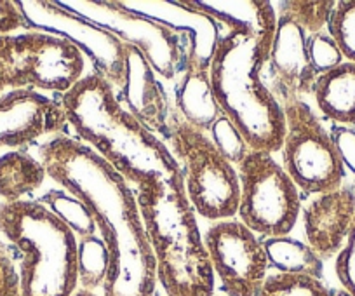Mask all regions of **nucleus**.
<instances>
[{"label": "nucleus", "mask_w": 355, "mask_h": 296, "mask_svg": "<svg viewBox=\"0 0 355 296\" xmlns=\"http://www.w3.org/2000/svg\"><path fill=\"white\" fill-rule=\"evenodd\" d=\"M68 128L136 189L182 175L169 146L129 114L115 89L96 73L82 77L61 94Z\"/></svg>", "instance_id": "nucleus-2"}, {"label": "nucleus", "mask_w": 355, "mask_h": 296, "mask_svg": "<svg viewBox=\"0 0 355 296\" xmlns=\"http://www.w3.org/2000/svg\"><path fill=\"white\" fill-rule=\"evenodd\" d=\"M174 98H176V114L187 124L206 134L221 115L211 87L209 68L187 63L185 71L174 89Z\"/></svg>", "instance_id": "nucleus-19"}, {"label": "nucleus", "mask_w": 355, "mask_h": 296, "mask_svg": "<svg viewBox=\"0 0 355 296\" xmlns=\"http://www.w3.org/2000/svg\"><path fill=\"white\" fill-rule=\"evenodd\" d=\"M39 161L53 182L85 204L96 223L110 260L103 296L155 295V258L131 185L68 134L40 145Z\"/></svg>", "instance_id": "nucleus-1"}, {"label": "nucleus", "mask_w": 355, "mask_h": 296, "mask_svg": "<svg viewBox=\"0 0 355 296\" xmlns=\"http://www.w3.org/2000/svg\"><path fill=\"white\" fill-rule=\"evenodd\" d=\"M37 202L42 204L44 207L56 214L64 225L77 236V239L96 236L98 229L93 216L73 193L67 192L64 189H51L44 195L37 199Z\"/></svg>", "instance_id": "nucleus-23"}, {"label": "nucleus", "mask_w": 355, "mask_h": 296, "mask_svg": "<svg viewBox=\"0 0 355 296\" xmlns=\"http://www.w3.org/2000/svg\"><path fill=\"white\" fill-rule=\"evenodd\" d=\"M0 296H23L16 251L0 239Z\"/></svg>", "instance_id": "nucleus-30"}, {"label": "nucleus", "mask_w": 355, "mask_h": 296, "mask_svg": "<svg viewBox=\"0 0 355 296\" xmlns=\"http://www.w3.org/2000/svg\"><path fill=\"white\" fill-rule=\"evenodd\" d=\"M312 94L319 110L329 121L355 125V63L345 61L317 76Z\"/></svg>", "instance_id": "nucleus-20"}, {"label": "nucleus", "mask_w": 355, "mask_h": 296, "mask_svg": "<svg viewBox=\"0 0 355 296\" xmlns=\"http://www.w3.org/2000/svg\"><path fill=\"white\" fill-rule=\"evenodd\" d=\"M136 202L166 295L213 296V265L183 175L138 186Z\"/></svg>", "instance_id": "nucleus-3"}, {"label": "nucleus", "mask_w": 355, "mask_h": 296, "mask_svg": "<svg viewBox=\"0 0 355 296\" xmlns=\"http://www.w3.org/2000/svg\"><path fill=\"white\" fill-rule=\"evenodd\" d=\"M122 8L153 19L189 40V63L209 68L221 39L220 23L187 0H122Z\"/></svg>", "instance_id": "nucleus-15"}, {"label": "nucleus", "mask_w": 355, "mask_h": 296, "mask_svg": "<svg viewBox=\"0 0 355 296\" xmlns=\"http://www.w3.org/2000/svg\"><path fill=\"white\" fill-rule=\"evenodd\" d=\"M309 54L313 70L317 71V76L326 73V71L333 70L338 64L343 63V54H341L340 47L336 46L333 37L326 32H319L310 35Z\"/></svg>", "instance_id": "nucleus-29"}, {"label": "nucleus", "mask_w": 355, "mask_h": 296, "mask_svg": "<svg viewBox=\"0 0 355 296\" xmlns=\"http://www.w3.org/2000/svg\"><path fill=\"white\" fill-rule=\"evenodd\" d=\"M327 30L340 47L343 58L355 63V0L336 2L327 23Z\"/></svg>", "instance_id": "nucleus-26"}, {"label": "nucleus", "mask_w": 355, "mask_h": 296, "mask_svg": "<svg viewBox=\"0 0 355 296\" xmlns=\"http://www.w3.org/2000/svg\"><path fill=\"white\" fill-rule=\"evenodd\" d=\"M47 171L28 152L11 150L0 155V200L19 202L44 185Z\"/></svg>", "instance_id": "nucleus-21"}, {"label": "nucleus", "mask_w": 355, "mask_h": 296, "mask_svg": "<svg viewBox=\"0 0 355 296\" xmlns=\"http://www.w3.org/2000/svg\"><path fill=\"white\" fill-rule=\"evenodd\" d=\"M286 119L282 168L300 190L324 193L343 186L345 166L333 134L303 100L282 105Z\"/></svg>", "instance_id": "nucleus-10"}, {"label": "nucleus", "mask_w": 355, "mask_h": 296, "mask_svg": "<svg viewBox=\"0 0 355 296\" xmlns=\"http://www.w3.org/2000/svg\"><path fill=\"white\" fill-rule=\"evenodd\" d=\"M16 4L25 18L26 28L64 39L87 58L96 76L107 80L115 91L122 86L125 46L117 37L64 9L60 2L25 0Z\"/></svg>", "instance_id": "nucleus-11"}, {"label": "nucleus", "mask_w": 355, "mask_h": 296, "mask_svg": "<svg viewBox=\"0 0 355 296\" xmlns=\"http://www.w3.org/2000/svg\"><path fill=\"white\" fill-rule=\"evenodd\" d=\"M19 28H26V23L18 4L12 0H0V33H16Z\"/></svg>", "instance_id": "nucleus-33"}, {"label": "nucleus", "mask_w": 355, "mask_h": 296, "mask_svg": "<svg viewBox=\"0 0 355 296\" xmlns=\"http://www.w3.org/2000/svg\"><path fill=\"white\" fill-rule=\"evenodd\" d=\"M204 244L227 296H258L270 265L263 241L252 230L235 218L214 221Z\"/></svg>", "instance_id": "nucleus-12"}, {"label": "nucleus", "mask_w": 355, "mask_h": 296, "mask_svg": "<svg viewBox=\"0 0 355 296\" xmlns=\"http://www.w3.org/2000/svg\"><path fill=\"white\" fill-rule=\"evenodd\" d=\"M60 6L107 30L122 44L136 47L160 79L173 80L185 71L189 40L182 33L135 15L114 0H64Z\"/></svg>", "instance_id": "nucleus-9"}, {"label": "nucleus", "mask_w": 355, "mask_h": 296, "mask_svg": "<svg viewBox=\"0 0 355 296\" xmlns=\"http://www.w3.org/2000/svg\"><path fill=\"white\" fill-rule=\"evenodd\" d=\"M268 265L281 274H302L320 279L324 272L322 260L306 243L289 236L268 237L263 241Z\"/></svg>", "instance_id": "nucleus-22"}, {"label": "nucleus", "mask_w": 355, "mask_h": 296, "mask_svg": "<svg viewBox=\"0 0 355 296\" xmlns=\"http://www.w3.org/2000/svg\"><path fill=\"white\" fill-rule=\"evenodd\" d=\"M354 220L355 192L350 186L317 193L303 207L306 244L320 260L336 256L347 241Z\"/></svg>", "instance_id": "nucleus-17"}, {"label": "nucleus", "mask_w": 355, "mask_h": 296, "mask_svg": "<svg viewBox=\"0 0 355 296\" xmlns=\"http://www.w3.org/2000/svg\"><path fill=\"white\" fill-rule=\"evenodd\" d=\"M258 296H334L320 279L302 274H270Z\"/></svg>", "instance_id": "nucleus-25"}, {"label": "nucleus", "mask_w": 355, "mask_h": 296, "mask_svg": "<svg viewBox=\"0 0 355 296\" xmlns=\"http://www.w3.org/2000/svg\"><path fill=\"white\" fill-rule=\"evenodd\" d=\"M193 8L228 30H244L272 47L277 30V11L265 0H192Z\"/></svg>", "instance_id": "nucleus-18"}, {"label": "nucleus", "mask_w": 355, "mask_h": 296, "mask_svg": "<svg viewBox=\"0 0 355 296\" xmlns=\"http://www.w3.org/2000/svg\"><path fill=\"white\" fill-rule=\"evenodd\" d=\"M85 58L51 33H0V94L15 89L64 94L84 77Z\"/></svg>", "instance_id": "nucleus-7"}, {"label": "nucleus", "mask_w": 355, "mask_h": 296, "mask_svg": "<svg viewBox=\"0 0 355 296\" xmlns=\"http://www.w3.org/2000/svg\"><path fill=\"white\" fill-rule=\"evenodd\" d=\"M68 128L61 101L32 89L0 94V148H19L42 136L64 134Z\"/></svg>", "instance_id": "nucleus-13"}, {"label": "nucleus", "mask_w": 355, "mask_h": 296, "mask_svg": "<svg viewBox=\"0 0 355 296\" xmlns=\"http://www.w3.org/2000/svg\"><path fill=\"white\" fill-rule=\"evenodd\" d=\"M211 139H213L214 145L218 146V150L225 155L230 164L239 166L248 154L251 152V148L248 146L245 139L242 138V134L239 132V129L225 117L223 114L218 117V121L214 122L213 128L209 131Z\"/></svg>", "instance_id": "nucleus-28"}, {"label": "nucleus", "mask_w": 355, "mask_h": 296, "mask_svg": "<svg viewBox=\"0 0 355 296\" xmlns=\"http://www.w3.org/2000/svg\"><path fill=\"white\" fill-rule=\"evenodd\" d=\"M108 250L100 236L77 239V272L80 289L103 288L108 274Z\"/></svg>", "instance_id": "nucleus-24"}, {"label": "nucleus", "mask_w": 355, "mask_h": 296, "mask_svg": "<svg viewBox=\"0 0 355 296\" xmlns=\"http://www.w3.org/2000/svg\"><path fill=\"white\" fill-rule=\"evenodd\" d=\"M71 296H98V295L94 291H87V289H80V288H78L77 291H75Z\"/></svg>", "instance_id": "nucleus-34"}, {"label": "nucleus", "mask_w": 355, "mask_h": 296, "mask_svg": "<svg viewBox=\"0 0 355 296\" xmlns=\"http://www.w3.org/2000/svg\"><path fill=\"white\" fill-rule=\"evenodd\" d=\"M272 47L244 30L221 35L209 67L220 112L239 129L251 150H281L286 131L284 108L261 80Z\"/></svg>", "instance_id": "nucleus-4"}, {"label": "nucleus", "mask_w": 355, "mask_h": 296, "mask_svg": "<svg viewBox=\"0 0 355 296\" xmlns=\"http://www.w3.org/2000/svg\"><path fill=\"white\" fill-rule=\"evenodd\" d=\"M239 221L261 237L289 236L302 211L300 189L268 152L251 150L237 166Z\"/></svg>", "instance_id": "nucleus-8"}, {"label": "nucleus", "mask_w": 355, "mask_h": 296, "mask_svg": "<svg viewBox=\"0 0 355 296\" xmlns=\"http://www.w3.org/2000/svg\"><path fill=\"white\" fill-rule=\"evenodd\" d=\"M333 139L336 143L343 166L355 173V131L348 128H336L333 132Z\"/></svg>", "instance_id": "nucleus-32"}, {"label": "nucleus", "mask_w": 355, "mask_h": 296, "mask_svg": "<svg viewBox=\"0 0 355 296\" xmlns=\"http://www.w3.org/2000/svg\"><path fill=\"white\" fill-rule=\"evenodd\" d=\"M309 39L310 33L288 12L277 11V30L266 64L270 67L272 93L281 105L312 94L317 71L310 61Z\"/></svg>", "instance_id": "nucleus-14"}, {"label": "nucleus", "mask_w": 355, "mask_h": 296, "mask_svg": "<svg viewBox=\"0 0 355 296\" xmlns=\"http://www.w3.org/2000/svg\"><path fill=\"white\" fill-rule=\"evenodd\" d=\"M0 234L18 253L23 296L77 291V236L47 207L37 200L0 202Z\"/></svg>", "instance_id": "nucleus-5"}, {"label": "nucleus", "mask_w": 355, "mask_h": 296, "mask_svg": "<svg viewBox=\"0 0 355 296\" xmlns=\"http://www.w3.org/2000/svg\"><path fill=\"white\" fill-rule=\"evenodd\" d=\"M171 148L182 168L185 192L199 216L232 220L239 211L241 182L234 164L218 150L209 134L187 124L176 112L171 117Z\"/></svg>", "instance_id": "nucleus-6"}, {"label": "nucleus", "mask_w": 355, "mask_h": 296, "mask_svg": "<svg viewBox=\"0 0 355 296\" xmlns=\"http://www.w3.org/2000/svg\"><path fill=\"white\" fill-rule=\"evenodd\" d=\"M334 272L348 296H355V220L348 232L347 241L334 261Z\"/></svg>", "instance_id": "nucleus-31"}, {"label": "nucleus", "mask_w": 355, "mask_h": 296, "mask_svg": "<svg viewBox=\"0 0 355 296\" xmlns=\"http://www.w3.org/2000/svg\"><path fill=\"white\" fill-rule=\"evenodd\" d=\"M124 46V82L115 91V98L153 134L169 139L173 112L162 84L145 56L136 47Z\"/></svg>", "instance_id": "nucleus-16"}, {"label": "nucleus", "mask_w": 355, "mask_h": 296, "mask_svg": "<svg viewBox=\"0 0 355 296\" xmlns=\"http://www.w3.org/2000/svg\"><path fill=\"white\" fill-rule=\"evenodd\" d=\"M334 296H348V295L345 291H340V293H338V295H334Z\"/></svg>", "instance_id": "nucleus-35"}, {"label": "nucleus", "mask_w": 355, "mask_h": 296, "mask_svg": "<svg viewBox=\"0 0 355 296\" xmlns=\"http://www.w3.org/2000/svg\"><path fill=\"white\" fill-rule=\"evenodd\" d=\"M336 2H302V0H291V2H279V11H284L303 26L306 33L313 35V33L324 32V26H327Z\"/></svg>", "instance_id": "nucleus-27"}]
</instances>
